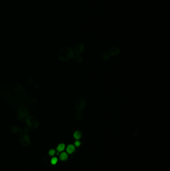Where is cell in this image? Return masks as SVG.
Here are the masks:
<instances>
[{
    "label": "cell",
    "instance_id": "cell-19",
    "mask_svg": "<svg viewBox=\"0 0 170 171\" xmlns=\"http://www.w3.org/2000/svg\"><path fill=\"white\" fill-rule=\"evenodd\" d=\"M80 144H81V143H80V142L79 141H76V142H74V145H75L76 147H79V146H80Z\"/></svg>",
    "mask_w": 170,
    "mask_h": 171
},
{
    "label": "cell",
    "instance_id": "cell-4",
    "mask_svg": "<svg viewBox=\"0 0 170 171\" xmlns=\"http://www.w3.org/2000/svg\"><path fill=\"white\" fill-rule=\"evenodd\" d=\"M20 142L22 146L28 147L31 143L30 137L26 133H23L20 137Z\"/></svg>",
    "mask_w": 170,
    "mask_h": 171
},
{
    "label": "cell",
    "instance_id": "cell-16",
    "mask_svg": "<svg viewBox=\"0 0 170 171\" xmlns=\"http://www.w3.org/2000/svg\"><path fill=\"white\" fill-rule=\"evenodd\" d=\"M57 162H58V159L57 157H53L51 159V163L52 165H55L57 164Z\"/></svg>",
    "mask_w": 170,
    "mask_h": 171
},
{
    "label": "cell",
    "instance_id": "cell-1",
    "mask_svg": "<svg viewBox=\"0 0 170 171\" xmlns=\"http://www.w3.org/2000/svg\"><path fill=\"white\" fill-rule=\"evenodd\" d=\"M57 56L61 61L67 62L72 59L74 56L73 50L71 48L68 46H64L59 50Z\"/></svg>",
    "mask_w": 170,
    "mask_h": 171
},
{
    "label": "cell",
    "instance_id": "cell-8",
    "mask_svg": "<svg viewBox=\"0 0 170 171\" xmlns=\"http://www.w3.org/2000/svg\"><path fill=\"white\" fill-rule=\"evenodd\" d=\"M22 129L18 126H14L11 128V132L16 135L20 134L22 132Z\"/></svg>",
    "mask_w": 170,
    "mask_h": 171
},
{
    "label": "cell",
    "instance_id": "cell-11",
    "mask_svg": "<svg viewBox=\"0 0 170 171\" xmlns=\"http://www.w3.org/2000/svg\"><path fill=\"white\" fill-rule=\"evenodd\" d=\"M100 56L102 59L104 61H106L109 59V55H108V53H105L104 52H102L100 53Z\"/></svg>",
    "mask_w": 170,
    "mask_h": 171
},
{
    "label": "cell",
    "instance_id": "cell-18",
    "mask_svg": "<svg viewBox=\"0 0 170 171\" xmlns=\"http://www.w3.org/2000/svg\"><path fill=\"white\" fill-rule=\"evenodd\" d=\"M55 150H54V149H51V150H50L49 151V155L50 156H54L55 155Z\"/></svg>",
    "mask_w": 170,
    "mask_h": 171
},
{
    "label": "cell",
    "instance_id": "cell-20",
    "mask_svg": "<svg viewBox=\"0 0 170 171\" xmlns=\"http://www.w3.org/2000/svg\"><path fill=\"white\" fill-rule=\"evenodd\" d=\"M28 128H25L24 129V133H26V134H28Z\"/></svg>",
    "mask_w": 170,
    "mask_h": 171
},
{
    "label": "cell",
    "instance_id": "cell-13",
    "mask_svg": "<svg viewBox=\"0 0 170 171\" xmlns=\"http://www.w3.org/2000/svg\"><path fill=\"white\" fill-rule=\"evenodd\" d=\"M73 59L74 61L76 62V63H82L83 62V58L80 56H75L73 57Z\"/></svg>",
    "mask_w": 170,
    "mask_h": 171
},
{
    "label": "cell",
    "instance_id": "cell-7",
    "mask_svg": "<svg viewBox=\"0 0 170 171\" xmlns=\"http://www.w3.org/2000/svg\"><path fill=\"white\" fill-rule=\"evenodd\" d=\"M120 52V49L117 46H112L108 51V54L109 56H114L119 54Z\"/></svg>",
    "mask_w": 170,
    "mask_h": 171
},
{
    "label": "cell",
    "instance_id": "cell-5",
    "mask_svg": "<svg viewBox=\"0 0 170 171\" xmlns=\"http://www.w3.org/2000/svg\"><path fill=\"white\" fill-rule=\"evenodd\" d=\"M86 106V101L83 97H79L75 100L74 107L78 111H80L84 109Z\"/></svg>",
    "mask_w": 170,
    "mask_h": 171
},
{
    "label": "cell",
    "instance_id": "cell-10",
    "mask_svg": "<svg viewBox=\"0 0 170 171\" xmlns=\"http://www.w3.org/2000/svg\"><path fill=\"white\" fill-rule=\"evenodd\" d=\"M74 151H75V147L73 145H69L67 147V152L69 154L73 153Z\"/></svg>",
    "mask_w": 170,
    "mask_h": 171
},
{
    "label": "cell",
    "instance_id": "cell-14",
    "mask_svg": "<svg viewBox=\"0 0 170 171\" xmlns=\"http://www.w3.org/2000/svg\"><path fill=\"white\" fill-rule=\"evenodd\" d=\"M59 158L61 159V161H67V159H68V155H67V153L63 152V153L61 154Z\"/></svg>",
    "mask_w": 170,
    "mask_h": 171
},
{
    "label": "cell",
    "instance_id": "cell-9",
    "mask_svg": "<svg viewBox=\"0 0 170 171\" xmlns=\"http://www.w3.org/2000/svg\"><path fill=\"white\" fill-rule=\"evenodd\" d=\"M75 118L77 120H80L83 118V113L80 111H78L76 112L74 115Z\"/></svg>",
    "mask_w": 170,
    "mask_h": 171
},
{
    "label": "cell",
    "instance_id": "cell-3",
    "mask_svg": "<svg viewBox=\"0 0 170 171\" xmlns=\"http://www.w3.org/2000/svg\"><path fill=\"white\" fill-rule=\"evenodd\" d=\"M30 112L28 109L24 106H20L18 109V119L20 121L24 120L28 116Z\"/></svg>",
    "mask_w": 170,
    "mask_h": 171
},
{
    "label": "cell",
    "instance_id": "cell-12",
    "mask_svg": "<svg viewBox=\"0 0 170 171\" xmlns=\"http://www.w3.org/2000/svg\"><path fill=\"white\" fill-rule=\"evenodd\" d=\"M73 137H74V138L75 139L79 140L81 138V137H82V134H81V133L79 131H76L74 133Z\"/></svg>",
    "mask_w": 170,
    "mask_h": 171
},
{
    "label": "cell",
    "instance_id": "cell-17",
    "mask_svg": "<svg viewBox=\"0 0 170 171\" xmlns=\"http://www.w3.org/2000/svg\"><path fill=\"white\" fill-rule=\"evenodd\" d=\"M42 160L43 161V163H44L45 164V165H47V166L49 165V162L47 160V159L46 157H43L42 158Z\"/></svg>",
    "mask_w": 170,
    "mask_h": 171
},
{
    "label": "cell",
    "instance_id": "cell-2",
    "mask_svg": "<svg viewBox=\"0 0 170 171\" xmlns=\"http://www.w3.org/2000/svg\"><path fill=\"white\" fill-rule=\"evenodd\" d=\"M26 126L31 129H36L40 125L39 119L34 115L28 116L26 119Z\"/></svg>",
    "mask_w": 170,
    "mask_h": 171
},
{
    "label": "cell",
    "instance_id": "cell-15",
    "mask_svg": "<svg viewBox=\"0 0 170 171\" xmlns=\"http://www.w3.org/2000/svg\"><path fill=\"white\" fill-rule=\"evenodd\" d=\"M65 144L61 143V144H60L59 145V146L57 147V150L59 152H62L65 150Z\"/></svg>",
    "mask_w": 170,
    "mask_h": 171
},
{
    "label": "cell",
    "instance_id": "cell-6",
    "mask_svg": "<svg viewBox=\"0 0 170 171\" xmlns=\"http://www.w3.org/2000/svg\"><path fill=\"white\" fill-rule=\"evenodd\" d=\"M85 49V46L82 43H78L73 47V52L77 55H80L83 53Z\"/></svg>",
    "mask_w": 170,
    "mask_h": 171
}]
</instances>
